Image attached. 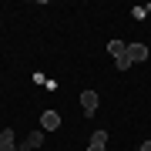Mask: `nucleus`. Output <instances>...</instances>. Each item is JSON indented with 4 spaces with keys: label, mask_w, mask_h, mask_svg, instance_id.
<instances>
[{
    "label": "nucleus",
    "mask_w": 151,
    "mask_h": 151,
    "mask_svg": "<svg viewBox=\"0 0 151 151\" xmlns=\"http://www.w3.org/2000/svg\"><path fill=\"white\" fill-rule=\"evenodd\" d=\"M97 104H101V97H97V91H81V111L87 114V118H94Z\"/></svg>",
    "instance_id": "1"
},
{
    "label": "nucleus",
    "mask_w": 151,
    "mask_h": 151,
    "mask_svg": "<svg viewBox=\"0 0 151 151\" xmlns=\"http://www.w3.org/2000/svg\"><path fill=\"white\" fill-rule=\"evenodd\" d=\"M124 57H128L131 64H141V60H148V47H145V44H128Z\"/></svg>",
    "instance_id": "2"
},
{
    "label": "nucleus",
    "mask_w": 151,
    "mask_h": 151,
    "mask_svg": "<svg viewBox=\"0 0 151 151\" xmlns=\"http://www.w3.org/2000/svg\"><path fill=\"white\" fill-rule=\"evenodd\" d=\"M60 128V114L57 111H44L40 114V131H57Z\"/></svg>",
    "instance_id": "3"
},
{
    "label": "nucleus",
    "mask_w": 151,
    "mask_h": 151,
    "mask_svg": "<svg viewBox=\"0 0 151 151\" xmlns=\"http://www.w3.org/2000/svg\"><path fill=\"white\" fill-rule=\"evenodd\" d=\"M40 145H44V131H30V134L24 138V145H17V148L20 151H37Z\"/></svg>",
    "instance_id": "4"
},
{
    "label": "nucleus",
    "mask_w": 151,
    "mask_h": 151,
    "mask_svg": "<svg viewBox=\"0 0 151 151\" xmlns=\"http://www.w3.org/2000/svg\"><path fill=\"white\" fill-rule=\"evenodd\" d=\"M124 50H128V44L124 40H108V54L118 60V57H124Z\"/></svg>",
    "instance_id": "5"
},
{
    "label": "nucleus",
    "mask_w": 151,
    "mask_h": 151,
    "mask_svg": "<svg viewBox=\"0 0 151 151\" xmlns=\"http://www.w3.org/2000/svg\"><path fill=\"white\" fill-rule=\"evenodd\" d=\"M0 151H17V145H14V131H10V128H4V141H0Z\"/></svg>",
    "instance_id": "6"
},
{
    "label": "nucleus",
    "mask_w": 151,
    "mask_h": 151,
    "mask_svg": "<svg viewBox=\"0 0 151 151\" xmlns=\"http://www.w3.org/2000/svg\"><path fill=\"white\" fill-rule=\"evenodd\" d=\"M91 145H108V131H104V128H97L94 134H91Z\"/></svg>",
    "instance_id": "7"
},
{
    "label": "nucleus",
    "mask_w": 151,
    "mask_h": 151,
    "mask_svg": "<svg viewBox=\"0 0 151 151\" xmlns=\"http://www.w3.org/2000/svg\"><path fill=\"white\" fill-rule=\"evenodd\" d=\"M131 14H134V20H145V14H148V7H131Z\"/></svg>",
    "instance_id": "8"
},
{
    "label": "nucleus",
    "mask_w": 151,
    "mask_h": 151,
    "mask_svg": "<svg viewBox=\"0 0 151 151\" xmlns=\"http://www.w3.org/2000/svg\"><path fill=\"white\" fill-rule=\"evenodd\" d=\"M87 151H108L104 145H87Z\"/></svg>",
    "instance_id": "9"
},
{
    "label": "nucleus",
    "mask_w": 151,
    "mask_h": 151,
    "mask_svg": "<svg viewBox=\"0 0 151 151\" xmlns=\"http://www.w3.org/2000/svg\"><path fill=\"white\" fill-rule=\"evenodd\" d=\"M138 151H151V141H145V145H138Z\"/></svg>",
    "instance_id": "10"
},
{
    "label": "nucleus",
    "mask_w": 151,
    "mask_h": 151,
    "mask_svg": "<svg viewBox=\"0 0 151 151\" xmlns=\"http://www.w3.org/2000/svg\"><path fill=\"white\" fill-rule=\"evenodd\" d=\"M0 141H4V131H0Z\"/></svg>",
    "instance_id": "11"
},
{
    "label": "nucleus",
    "mask_w": 151,
    "mask_h": 151,
    "mask_svg": "<svg viewBox=\"0 0 151 151\" xmlns=\"http://www.w3.org/2000/svg\"><path fill=\"white\" fill-rule=\"evenodd\" d=\"M148 10H151V7H148Z\"/></svg>",
    "instance_id": "12"
}]
</instances>
